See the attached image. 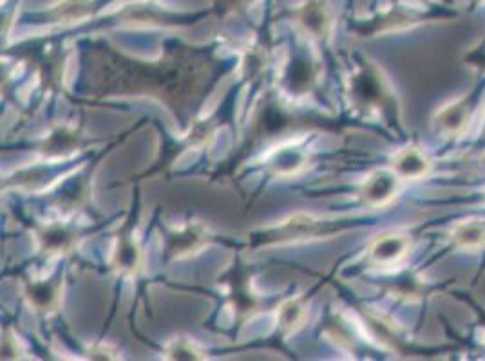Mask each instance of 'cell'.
I'll return each mask as SVG.
<instances>
[{"label": "cell", "mask_w": 485, "mask_h": 361, "mask_svg": "<svg viewBox=\"0 0 485 361\" xmlns=\"http://www.w3.org/2000/svg\"><path fill=\"white\" fill-rule=\"evenodd\" d=\"M438 127L440 130L448 132V134H457L459 130L464 129L466 121H468V108L460 103H453L449 107H444L438 112Z\"/></svg>", "instance_id": "5b68a950"}, {"label": "cell", "mask_w": 485, "mask_h": 361, "mask_svg": "<svg viewBox=\"0 0 485 361\" xmlns=\"http://www.w3.org/2000/svg\"><path fill=\"white\" fill-rule=\"evenodd\" d=\"M393 170L402 180H420L431 170V161L420 149L409 147L396 154Z\"/></svg>", "instance_id": "3957f363"}, {"label": "cell", "mask_w": 485, "mask_h": 361, "mask_svg": "<svg viewBox=\"0 0 485 361\" xmlns=\"http://www.w3.org/2000/svg\"><path fill=\"white\" fill-rule=\"evenodd\" d=\"M453 242L466 252H479L485 246V221L468 219L457 224L451 232Z\"/></svg>", "instance_id": "277c9868"}, {"label": "cell", "mask_w": 485, "mask_h": 361, "mask_svg": "<svg viewBox=\"0 0 485 361\" xmlns=\"http://www.w3.org/2000/svg\"><path fill=\"white\" fill-rule=\"evenodd\" d=\"M398 188V176L395 170H377L374 172L363 186V199L368 206L379 208L386 206L395 197Z\"/></svg>", "instance_id": "6da1fadb"}, {"label": "cell", "mask_w": 485, "mask_h": 361, "mask_svg": "<svg viewBox=\"0 0 485 361\" xmlns=\"http://www.w3.org/2000/svg\"><path fill=\"white\" fill-rule=\"evenodd\" d=\"M409 250V239L402 233H388L379 237L372 248H370V257L375 264L379 266H391L396 264L406 257Z\"/></svg>", "instance_id": "7a4b0ae2"}]
</instances>
